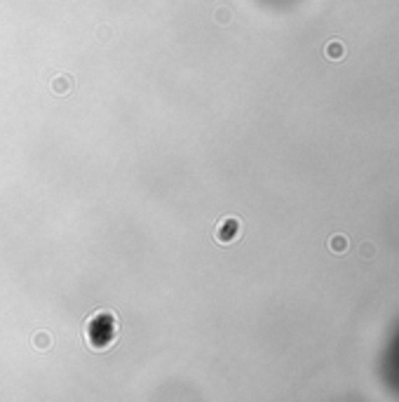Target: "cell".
Wrapping results in <instances>:
<instances>
[{
	"label": "cell",
	"mask_w": 399,
	"mask_h": 402,
	"mask_svg": "<svg viewBox=\"0 0 399 402\" xmlns=\"http://www.w3.org/2000/svg\"><path fill=\"white\" fill-rule=\"evenodd\" d=\"M347 247H350V242H347L345 235H334V238L329 240V250L336 252V254H343Z\"/></svg>",
	"instance_id": "obj_1"
},
{
	"label": "cell",
	"mask_w": 399,
	"mask_h": 402,
	"mask_svg": "<svg viewBox=\"0 0 399 402\" xmlns=\"http://www.w3.org/2000/svg\"><path fill=\"white\" fill-rule=\"evenodd\" d=\"M327 57H329V59H343V45H341V43H331L327 47Z\"/></svg>",
	"instance_id": "obj_2"
}]
</instances>
